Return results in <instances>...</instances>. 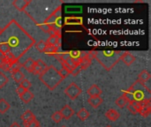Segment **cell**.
<instances>
[{
  "label": "cell",
  "mask_w": 151,
  "mask_h": 127,
  "mask_svg": "<svg viewBox=\"0 0 151 127\" xmlns=\"http://www.w3.org/2000/svg\"><path fill=\"white\" fill-rule=\"evenodd\" d=\"M106 127H112V126H107Z\"/></svg>",
  "instance_id": "cell-42"
},
{
  "label": "cell",
  "mask_w": 151,
  "mask_h": 127,
  "mask_svg": "<svg viewBox=\"0 0 151 127\" xmlns=\"http://www.w3.org/2000/svg\"><path fill=\"white\" fill-rule=\"evenodd\" d=\"M91 59H96L97 62L108 72H110L119 61L122 52L119 50H90L88 52Z\"/></svg>",
  "instance_id": "cell-2"
},
{
  "label": "cell",
  "mask_w": 151,
  "mask_h": 127,
  "mask_svg": "<svg viewBox=\"0 0 151 127\" xmlns=\"http://www.w3.org/2000/svg\"><path fill=\"white\" fill-rule=\"evenodd\" d=\"M65 24H66V25H81L82 19L80 17H67V18H65Z\"/></svg>",
  "instance_id": "cell-19"
},
{
  "label": "cell",
  "mask_w": 151,
  "mask_h": 127,
  "mask_svg": "<svg viewBox=\"0 0 151 127\" xmlns=\"http://www.w3.org/2000/svg\"><path fill=\"white\" fill-rule=\"evenodd\" d=\"M0 30H1V27H0Z\"/></svg>",
  "instance_id": "cell-45"
},
{
  "label": "cell",
  "mask_w": 151,
  "mask_h": 127,
  "mask_svg": "<svg viewBox=\"0 0 151 127\" xmlns=\"http://www.w3.org/2000/svg\"><path fill=\"white\" fill-rule=\"evenodd\" d=\"M7 83H8L7 76L4 73H3L2 72H0V88H4Z\"/></svg>",
  "instance_id": "cell-30"
},
{
  "label": "cell",
  "mask_w": 151,
  "mask_h": 127,
  "mask_svg": "<svg viewBox=\"0 0 151 127\" xmlns=\"http://www.w3.org/2000/svg\"><path fill=\"white\" fill-rule=\"evenodd\" d=\"M105 116L111 121H117L120 117L119 111H117L116 110H113V109H111V110H107L105 112Z\"/></svg>",
  "instance_id": "cell-16"
},
{
  "label": "cell",
  "mask_w": 151,
  "mask_h": 127,
  "mask_svg": "<svg viewBox=\"0 0 151 127\" xmlns=\"http://www.w3.org/2000/svg\"><path fill=\"white\" fill-rule=\"evenodd\" d=\"M11 106L8 103V102L5 99L1 98L0 99V113L1 114H5L9 110H10Z\"/></svg>",
  "instance_id": "cell-23"
},
{
  "label": "cell",
  "mask_w": 151,
  "mask_h": 127,
  "mask_svg": "<svg viewBox=\"0 0 151 127\" xmlns=\"http://www.w3.org/2000/svg\"><path fill=\"white\" fill-rule=\"evenodd\" d=\"M7 62V60H6V58H5V57L4 56H0V69H1V67L5 64Z\"/></svg>",
  "instance_id": "cell-40"
},
{
  "label": "cell",
  "mask_w": 151,
  "mask_h": 127,
  "mask_svg": "<svg viewBox=\"0 0 151 127\" xmlns=\"http://www.w3.org/2000/svg\"><path fill=\"white\" fill-rule=\"evenodd\" d=\"M61 127H66V126H61Z\"/></svg>",
  "instance_id": "cell-43"
},
{
  "label": "cell",
  "mask_w": 151,
  "mask_h": 127,
  "mask_svg": "<svg viewBox=\"0 0 151 127\" xmlns=\"http://www.w3.org/2000/svg\"><path fill=\"white\" fill-rule=\"evenodd\" d=\"M91 63H92V59L89 57L88 52L85 51L84 56L81 57V63H80V65H79L80 68H81V70H85V69H87L88 67H89V66L91 65Z\"/></svg>",
  "instance_id": "cell-13"
},
{
  "label": "cell",
  "mask_w": 151,
  "mask_h": 127,
  "mask_svg": "<svg viewBox=\"0 0 151 127\" xmlns=\"http://www.w3.org/2000/svg\"><path fill=\"white\" fill-rule=\"evenodd\" d=\"M82 93L81 88L74 82L71 83L65 89V94L71 99V100H75Z\"/></svg>",
  "instance_id": "cell-5"
},
{
  "label": "cell",
  "mask_w": 151,
  "mask_h": 127,
  "mask_svg": "<svg viewBox=\"0 0 151 127\" xmlns=\"http://www.w3.org/2000/svg\"><path fill=\"white\" fill-rule=\"evenodd\" d=\"M30 3V0H14L12 2V5L19 11H24Z\"/></svg>",
  "instance_id": "cell-9"
},
{
  "label": "cell",
  "mask_w": 151,
  "mask_h": 127,
  "mask_svg": "<svg viewBox=\"0 0 151 127\" xmlns=\"http://www.w3.org/2000/svg\"><path fill=\"white\" fill-rule=\"evenodd\" d=\"M61 13H62V6L59 5L45 20L43 23L48 24V25H52L55 24L58 19H61Z\"/></svg>",
  "instance_id": "cell-6"
},
{
  "label": "cell",
  "mask_w": 151,
  "mask_h": 127,
  "mask_svg": "<svg viewBox=\"0 0 151 127\" xmlns=\"http://www.w3.org/2000/svg\"><path fill=\"white\" fill-rule=\"evenodd\" d=\"M51 119H52V121L55 122V123H59V122L62 121L63 118H62V116H61V114H60L59 111H55V112L51 115Z\"/></svg>",
  "instance_id": "cell-29"
},
{
  "label": "cell",
  "mask_w": 151,
  "mask_h": 127,
  "mask_svg": "<svg viewBox=\"0 0 151 127\" xmlns=\"http://www.w3.org/2000/svg\"><path fill=\"white\" fill-rule=\"evenodd\" d=\"M19 86H20L21 88H23L25 90H29V88L32 87V84H31V82H30L28 80L24 79V80L19 83Z\"/></svg>",
  "instance_id": "cell-31"
},
{
  "label": "cell",
  "mask_w": 151,
  "mask_h": 127,
  "mask_svg": "<svg viewBox=\"0 0 151 127\" xmlns=\"http://www.w3.org/2000/svg\"><path fill=\"white\" fill-rule=\"evenodd\" d=\"M39 79L51 91L54 90L63 80L58 70L53 65L48 66L46 70L39 75Z\"/></svg>",
  "instance_id": "cell-3"
},
{
  "label": "cell",
  "mask_w": 151,
  "mask_h": 127,
  "mask_svg": "<svg viewBox=\"0 0 151 127\" xmlns=\"http://www.w3.org/2000/svg\"><path fill=\"white\" fill-rule=\"evenodd\" d=\"M59 112H60V114H61V116H62V118L66 119V120L70 119V118L73 116V114L75 113L74 110H73L69 105H67V104L65 105V106L61 109V110H60Z\"/></svg>",
  "instance_id": "cell-10"
},
{
  "label": "cell",
  "mask_w": 151,
  "mask_h": 127,
  "mask_svg": "<svg viewBox=\"0 0 151 127\" xmlns=\"http://www.w3.org/2000/svg\"><path fill=\"white\" fill-rule=\"evenodd\" d=\"M127 103H128L127 101L126 100V98H125L123 95H121L120 97H119V98L116 100V102H115V104H116L119 108H120V109H123L125 106H127Z\"/></svg>",
  "instance_id": "cell-27"
},
{
  "label": "cell",
  "mask_w": 151,
  "mask_h": 127,
  "mask_svg": "<svg viewBox=\"0 0 151 127\" xmlns=\"http://www.w3.org/2000/svg\"><path fill=\"white\" fill-rule=\"evenodd\" d=\"M58 72H59V74H60V76L62 77V79L64 80V79H65L66 77H68L69 75H70V73L66 71V70H65L64 68H62L61 70H59L58 71Z\"/></svg>",
  "instance_id": "cell-36"
},
{
  "label": "cell",
  "mask_w": 151,
  "mask_h": 127,
  "mask_svg": "<svg viewBox=\"0 0 151 127\" xmlns=\"http://www.w3.org/2000/svg\"><path fill=\"white\" fill-rule=\"evenodd\" d=\"M131 88L134 91V102L141 103L143 101H150V88L147 85L135 81Z\"/></svg>",
  "instance_id": "cell-4"
},
{
  "label": "cell",
  "mask_w": 151,
  "mask_h": 127,
  "mask_svg": "<svg viewBox=\"0 0 151 127\" xmlns=\"http://www.w3.org/2000/svg\"><path fill=\"white\" fill-rule=\"evenodd\" d=\"M11 75H12V78L13 79V80L17 83H20L25 79L24 74L20 71H12Z\"/></svg>",
  "instance_id": "cell-20"
},
{
  "label": "cell",
  "mask_w": 151,
  "mask_h": 127,
  "mask_svg": "<svg viewBox=\"0 0 151 127\" xmlns=\"http://www.w3.org/2000/svg\"><path fill=\"white\" fill-rule=\"evenodd\" d=\"M57 52H58V49L56 46H51V45H47L43 51V53L51 55V56H54Z\"/></svg>",
  "instance_id": "cell-26"
},
{
  "label": "cell",
  "mask_w": 151,
  "mask_h": 127,
  "mask_svg": "<svg viewBox=\"0 0 151 127\" xmlns=\"http://www.w3.org/2000/svg\"><path fill=\"white\" fill-rule=\"evenodd\" d=\"M76 114H77V117H78L81 121H85V120L88 119V118H89V116H90L89 111L87 110L85 108H82V109L79 110L78 112H77Z\"/></svg>",
  "instance_id": "cell-22"
},
{
  "label": "cell",
  "mask_w": 151,
  "mask_h": 127,
  "mask_svg": "<svg viewBox=\"0 0 151 127\" xmlns=\"http://www.w3.org/2000/svg\"><path fill=\"white\" fill-rule=\"evenodd\" d=\"M10 127H21L20 126H19V124H18L17 122H14V123H12L11 126H10Z\"/></svg>",
  "instance_id": "cell-41"
},
{
  "label": "cell",
  "mask_w": 151,
  "mask_h": 127,
  "mask_svg": "<svg viewBox=\"0 0 151 127\" xmlns=\"http://www.w3.org/2000/svg\"><path fill=\"white\" fill-rule=\"evenodd\" d=\"M150 73L147 70H143V71H142V72L139 74V76H138V80H137V81L145 84L146 82H148V81L150 80Z\"/></svg>",
  "instance_id": "cell-18"
},
{
  "label": "cell",
  "mask_w": 151,
  "mask_h": 127,
  "mask_svg": "<svg viewBox=\"0 0 151 127\" xmlns=\"http://www.w3.org/2000/svg\"><path fill=\"white\" fill-rule=\"evenodd\" d=\"M127 110L130 111V113H132L133 115L137 114V111H136L134 106L133 105V103H127Z\"/></svg>",
  "instance_id": "cell-35"
},
{
  "label": "cell",
  "mask_w": 151,
  "mask_h": 127,
  "mask_svg": "<svg viewBox=\"0 0 151 127\" xmlns=\"http://www.w3.org/2000/svg\"><path fill=\"white\" fill-rule=\"evenodd\" d=\"M47 67H48V65L45 64L44 61H42V59H38V60L35 61V65H34L32 72L35 75H40L42 72H44L46 70Z\"/></svg>",
  "instance_id": "cell-7"
},
{
  "label": "cell",
  "mask_w": 151,
  "mask_h": 127,
  "mask_svg": "<svg viewBox=\"0 0 151 127\" xmlns=\"http://www.w3.org/2000/svg\"><path fill=\"white\" fill-rule=\"evenodd\" d=\"M35 40L15 20L12 19L0 31V43L9 47L10 53L19 61L35 44Z\"/></svg>",
  "instance_id": "cell-1"
},
{
  "label": "cell",
  "mask_w": 151,
  "mask_h": 127,
  "mask_svg": "<svg viewBox=\"0 0 151 127\" xmlns=\"http://www.w3.org/2000/svg\"><path fill=\"white\" fill-rule=\"evenodd\" d=\"M104 100L101 96H96V97H89L88 100V103L90 104V106L94 109H97L102 103Z\"/></svg>",
  "instance_id": "cell-15"
},
{
  "label": "cell",
  "mask_w": 151,
  "mask_h": 127,
  "mask_svg": "<svg viewBox=\"0 0 151 127\" xmlns=\"http://www.w3.org/2000/svg\"><path fill=\"white\" fill-rule=\"evenodd\" d=\"M87 94L90 97H96V96H101V95L103 94V91L97 85L94 84L88 89Z\"/></svg>",
  "instance_id": "cell-14"
},
{
  "label": "cell",
  "mask_w": 151,
  "mask_h": 127,
  "mask_svg": "<svg viewBox=\"0 0 151 127\" xmlns=\"http://www.w3.org/2000/svg\"><path fill=\"white\" fill-rule=\"evenodd\" d=\"M123 96L126 98V100L127 101L128 103H134V91L132 89V88L130 87L129 88H127V90L124 91L123 93Z\"/></svg>",
  "instance_id": "cell-21"
},
{
  "label": "cell",
  "mask_w": 151,
  "mask_h": 127,
  "mask_svg": "<svg viewBox=\"0 0 151 127\" xmlns=\"http://www.w3.org/2000/svg\"><path fill=\"white\" fill-rule=\"evenodd\" d=\"M20 67H22V65H20L19 62H16V63H14V64L12 65L10 71H11V72H12V71H19V68H20Z\"/></svg>",
  "instance_id": "cell-34"
},
{
  "label": "cell",
  "mask_w": 151,
  "mask_h": 127,
  "mask_svg": "<svg viewBox=\"0 0 151 127\" xmlns=\"http://www.w3.org/2000/svg\"><path fill=\"white\" fill-rule=\"evenodd\" d=\"M61 38V35H58V34H50V36L49 37V39L46 41V44L47 45H51V46H55L58 40Z\"/></svg>",
  "instance_id": "cell-24"
},
{
  "label": "cell",
  "mask_w": 151,
  "mask_h": 127,
  "mask_svg": "<svg viewBox=\"0 0 151 127\" xmlns=\"http://www.w3.org/2000/svg\"><path fill=\"white\" fill-rule=\"evenodd\" d=\"M141 110H140V114L143 117V118H147L148 116H150L151 111V103L150 101H143L141 102Z\"/></svg>",
  "instance_id": "cell-8"
},
{
  "label": "cell",
  "mask_w": 151,
  "mask_h": 127,
  "mask_svg": "<svg viewBox=\"0 0 151 127\" xmlns=\"http://www.w3.org/2000/svg\"><path fill=\"white\" fill-rule=\"evenodd\" d=\"M135 57L129 53V52H125V53H122L121 57H120V60L127 66H130L134 61H135Z\"/></svg>",
  "instance_id": "cell-11"
},
{
  "label": "cell",
  "mask_w": 151,
  "mask_h": 127,
  "mask_svg": "<svg viewBox=\"0 0 151 127\" xmlns=\"http://www.w3.org/2000/svg\"><path fill=\"white\" fill-rule=\"evenodd\" d=\"M20 118H21V120H22L24 126L29 124L30 122H32V121H34V120H35V116L34 113H33L31 110H26V111L21 115Z\"/></svg>",
  "instance_id": "cell-12"
},
{
  "label": "cell",
  "mask_w": 151,
  "mask_h": 127,
  "mask_svg": "<svg viewBox=\"0 0 151 127\" xmlns=\"http://www.w3.org/2000/svg\"><path fill=\"white\" fill-rule=\"evenodd\" d=\"M81 69L80 68V66H77L76 68H74L73 70V72H72V75L73 76H77L80 72H81Z\"/></svg>",
  "instance_id": "cell-38"
},
{
  "label": "cell",
  "mask_w": 151,
  "mask_h": 127,
  "mask_svg": "<svg viewBox=\"0 0 151 127\" xmlns=\"http://www.w3.org/2000/svg\"><path fill=\"white\" fill-rule=\"evenodd\" d=\"M0 53L3 56L6 55L7 53H10V50H9V47L7 46V44H5V43H0Z\"/></svg>",
  "instance_id": "cell-32"
},
{
  "label": "cell",
  "mask_w": 151,
  "mask_h": 127,
  "mask_svg": "<svg viewBox=\"0 0 151 127\" xmlns=\"http://www.w3.org/2000/svg\"><path fill=\"white\" fill-rule=\"evenodd\" d=\"M34 65H35V61H34L32 58H27V59L24 62V64L22 65V67H24L28 72H32Z\"/></svg>",
  "instance_id": "cell-25"
},
{
  "label": "cell",
  "mask_w": 151,
  "mask_h": 127,
  "mask_svg": "<svg viewBox=\"0 0 151 127\" xmlns=\"http://www.w3.org/2000/svg\"><path fill=\"white\" fill-rule=\"evenodd\" d=\"M34 97H35V95H34V94L30 90H26L22 95H19L20 100L24 103H28L29 102H31L34 99Z\"/></svg>",
  "instance_id": "cell-17"
},
{
  "label": "cell",
  "mask_w": 151,
  "mask_h": 127,
  "mask_svg": "<svg viewBox=\"0 0 151 127\" xmlns=\"http://www.w3.org/2000/svg\"><path fill=\"white\" fill-rule=\"evenodd\" d=\"M38 27L43 31V32H45V33H50V25H48V24H45V23H42V24H40V25H38Z\"/></svg>",
  "instance_id": "cell-33"
},
{
  "label": "cell",
  "mask_w": 151,
  "mask_h": 127,
  "mask_svg": "<svg viewBox=\"0 0 151 127\" xmlns=\"http://www.w3.org/2000/svg\"><path fill=\"white\" fill-rule=\"evenodd\" d=\"M37 127H41V126H37Z\"/></svg>",
  "instance_id": "cell-44"
},
{
  "label": "cell",
  "mask_w": 151,
  "mask_h": 127,
  "mask_svg": "<svg viewBox=\"0 0 151 127\" xmlns=\"http://www.w3.org/2000/svg\"><path fill=\"white\" fill-rule=\"evenodd\" d=\"M35 47V49L39 51V52H43L47 44H46V42L44 41H40L38 42H35V44L34 45Z\"/></svg>",
  "instance_id": "cell-28"
},
{
  "label": "cell",
  "mask_w": 151,
  "mask_h": 127,
  "mask_svg": "<svg viewBox=\"0 0 151 127\" xmlns=\"http://www.w3.org/2000/svg\"><path fill=\"white\" fill-rule=\"evenodd\" d=\"M25 91H26V90H25V89H24L23 88H21V87H20L19 85V87H18V88H16V92H17V94L19 95V96L20 95H22V94H23V93H24Z\"/></svg>",
  "instance_id": "cell-39"
},
{
  "label": "cell",
  "mask_w": 151,
  "mask_h": 127,
  "mask_svg": "<svg viewBox=\"0 0 151 127\" xmlns=\"http://www.w3.org/2000/svg\"><path fill=\"white\" fill-rule=\"evenodd\" d=\"M38 126H40V123L35 119V120H34V121H32V122H30L29 124H27V125H25L24 126L25 127H37Z\"/></svg>",
  "instance_id": "cell-37"
}]
</instances>
